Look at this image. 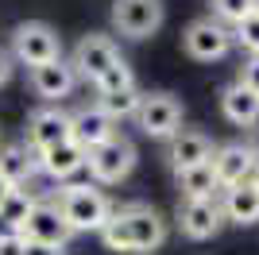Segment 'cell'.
<instances>
[{
	"mask_svg": "<svg viewBox=\"0 0 259 255\" xmlns=\"http://www.w3.org/2000/svg\"><path fill=\"white\" fill-rule=\"evenodd\" d=\"M58 212H62V221L70 232H101L108 224V217H112V205H108V197L101 190H93V186H66V190H58Z\"/></svg>",
	"mask_w": 259,
	"mask_h": 255,
	"instance_id": "6da1fadb",
	"label": "cell"
},
{
	"mask_svg": "<svg viewBox=\"0 0 259 255\" xmlns=\"http://www.w3.org/2000/svg\"><path fill=\"white\" fill-rule=\"evenodd\" d=\"M85 170H89V178L101 182V186H116V182H124L132 170H136V143L116 132L108 143L85 151Z\"/></svg>",
	"mask_w": 259,
	"mask_h": 255,
	"instance_id": "7a4b0ae2",
	"label": "cell"
},
{
	"mask_svg": "<svg viewBox=\"0 0 259 255\" xmlns=\"http://www.w3.org/2000/svg\"><path fill=\"white\" fill-rule=\"evenodd\" d=\"M12 54L20 58L23 66H43V62H54V58H62V39L54 31L51 23L43 20H27L20 23L16 31H12Z\"/></svg>",
	"mask_w": 259,
	"mask_h": 255,
	"instance_id": "3957f363",
	"label": "cell"
},
{
	"mask_svg": "<svg viewBox=\"0 0 259 255\" xmlns=\"http://www.w3.org/2000/svg\"><path fill=\"white\" fill-rule=\"evenodd\" d=\"M136 124L151 139H170L182 132V101L170 93H143L136 108Z\"/></svg>",
	"mask_w": 259,
	"mask_h": 255,
	"instance_id": "277c9868",
	"label": "cell"
},
{
	"mask_svg": "<svg viewBox=\"0 0 259 255\" xmlns=\"http://www.w3.org/2000/svg\"><path fill=\"white\" fill-rule=\"evenodd\" d=\"M182 47L197 62H217V58H225L232 51V31L225 23H217L213 16H205V20H194L182 31Z\"/></svg>",
	"mask_w": 259,
	"mask_h": 255,
	"instance_id": "5b68a950",
	"label": "cell"
},
{
	"mask_svg": "<svg viewBox=\"0 0 259 255\" xmlns=\"http://www.w3.org/2000/svg\"><path fill=\"white\" fill-rule=\"evenodd\" d=\"M112 27L128 39H147L162 27V0H112Z\"/></svg>",
	"mask_w": 259,
	"mask_h": 255,
	"instance_id": "8992f818",
	"label": "cell"
},
{
	"mask_svg": "<svg viewBox=\"0 0 259 255\" xmlns=\"http://www.w3.org/2000/svg\"><path fill=\"white\" fill-rule=\"evenodd\" d=\"M116 62H120V51L108 35H85V39L74 47V58H70L74 74L85 77V81H97L108 66H116Z\"/></svg>",
	"mask_w": 259,
	"mask_h": 255,
	"instance_id": "52a82bcc",
	"label": "cell"
},
{
	"mask_svg": "<svg viewBox=\"0 0 259 255\" xmlns=\"http://www.w3.org/2000/svg\"><path fill=\"white\" fill-rule=\"evenodd\" d=\"M16 236H23V240H35V244H54V247H66V240H70V228H66L62 212H58V205L54 201H35L31 212H27V221H23V228Z\"/></svg>",
	"mask_w": 259,
	"mask_h": 255,
	"instance_id": "ba28073f",
	"label": "cell"
},
{
	"mask_svg": "<svg viewBox=\"0 0 259 255\" xmlns=\"http://www.w3.org/2000/svg\"><path fill=\"white\" fill-rule=\"evenodd\" d=\"M70 139V112L66 108H35L31 116H27V136H23V143L31 151H47L54 147V143H66Z\"/></svg>",
	"mask_w": 259,
	"mask_h": 255,
	"instance_id": "9c48e42d",
	"label": "cell"
},
{
	"mask_svg": "<svg viewBox=\"0 0 259 255\" xmlns=\"http://www.w3.org/2000/svg\"><path fill=\"white\" fill-rule=\"evenodd\" d=\"M112 136H116V120L105 116L97 105H85V108H77V112H70V139H74L81 151L101 147V143H108Z\"/></svg>",
	"mask_w": 259,
	"mask_h": 255,
	"instance_id": "30bf717a",
	"label": "cell"
},
{
	"mask_svg": "<svg viewBox=\"0 0 259 255\" xmlns=\"http://www.w3.org/2000/svg\"><path fill=\"white\" fill-rule=\"evenodd\" d=\"M225 224V212H221V201L209 197V201H182L178 205V228L190 240H213Z\"/></svg>",
	"mask_w": 259,
	"mask_h": 255,
	"instance_id": "8fae6325",
	"label": "cell"
},
{
	"mask_svg": "<svg viewBox=\"0 0 259 255\" xmlns=\"http://www.w3.org/2000/svg\"><path fill=\"white\" fill-rule=\"evenodd\" d=\"M255 159H259V151L248 147V143H221V147H213L209 166H213V174H217V186H221V190H232Z\"/></svg>",
	"mask_w": 259,
	"mask_h": 255,
	"instance_id": "7c38bea8",
	"label": "cell"
},
{
	"mask_svg": "<svg viewBox=\"0 0 259 255\" xmlns=\"http://www.w3.org/2000/svg\"><path fill=\"white\" fill-rule=\"evenodd\" d=\"M120 212H124V221H128L132 247H136V251H155V247L166 240V221H162L151 205H128V209H120Z\"/></svg>",
	"mask_w": 259,
	"mask_h": 255,
	"instance_id": "4fadbf2b",
	"label": "cell"
},
{
	"mask_svg": "<svg viewBox=\"0 0 259 255\" xmlns=\"http://www.w3.org/2000/svg\"><path fill=\"white\" fill-rule=\"evenodd\" d=\"M74 81H77V74L66 58H54V62H43V66L31 70V89L43 97V101H62V97H70Z\"/></svg>",
	"mask_w": 259,
	"mask_h": 255,
	"instance_id": "5bb4252c",
	"label": "cell"
},
{
	"mask_svg": "<svg viewBox=\"0 0 259 255\" xmlns=\"http://www.w3.org/2000/svg\"><path fill=\"white\" fill-rule=\"evenodd\" d=\"M35 166L43 174H51V178L66 182V178H74L77 170H85V151L77 147L74 139H66V143H54L47 151H35Z\"/></svg>",
	"mask_w": 259,
	"mask_h": 255,
	"instance_id": "9a60e30c",
	"label": "cell"
},
{
	"mask_svg": "<svg viewBox=\"0 0 259 255\" xmlns=\"http://www.w3.org/2000/svg\"><path fill=\"white\" fill-rule=\"evenodd\" d=\"M209 155H213V139H209L205 132H190V128H182L178 136H170V166H174V174L209 162Z\"/></svg>",
	"mask_w": 259,
	"mask_h": 255,
	"instance_id": "2e32d148",
	"label": "cell"
},
{
	"mask_svg": "<svg viewBox=\"0 0 259 255\" xmlns=\"http://www.w3.org/2000/svg\"><path fill=\"white\" fill-rule=\"evenodd\" d=\"M221 112H225L228 124H236V128H251L259 116V97L251 93V89H244L240 81H232L221 93Z\"/></svg>",
	"mask_w": 259,
	"mask_h": 255,
	"instance_id": "e0dca14e",
	"label": "cell"
},
{
	"mask_svg": "<svg viewBox=\"0 0 259 255\" xmlns=\"http://www.w3.org/2000/svg\"><path fill=\"white\" fill-rule=\"evenodd\" d=\"M35 174V151L27 143H0V178L20 190Z\"/></svg>",
	"mask_w": 259,
	"mask_h": 255,
	"instance_id": "ac0fdd59",
	"label": "cell"
},
{
	"mask_svg": "<svg viewBox=\"0 0 259 255\" xmlns=\"http://www.w3.org/2000/svg\"><path fill=\"white\" fill-rule=\"evenodd\" d=\"M221 212H225V221L240 224V228H248V224H255V221H259V193L232 186V190H225Z\"/></svg>",
	"mask_w": 259,
	"mask_h": 255,
	"instance_id": "d6986e66",
	"label": "cell"
},
{
	"mask_svg": "<svg viewBox=\"0 0 259 255\" xmlns=\"http://www.w3.org/2000/svg\"><path fill=\"white\" fill-rule=\"evenodd\" d=\"M178 190H182V201H209V197H217V174L209 162H201V166L194 170H182L178 174Z\"/></svg>",
	"mask_w": 259,
	"mask_h": 255,
	"instance_id": "ffe728a7",
	"label": "cell"
},
{
	"mask_svg": "<svg viewBox=\"0 0 259 255\" xmlns=\"http://www.w3.org/2000/svg\"><path fill=\"white\" fill-rule=\"evenodd\" d=\"M31 205H35V197H31L27 190H23V186L8 193V201L0 205V221L8 224V232H20V228H23V221H27Z\"/></svg>",
	"mask_w": 259,
	"mask_h": 255,
	"instance_id": "44dd1931",
	"label": "cell"
},
{
	"mask_svg": "<svg viewBox=\"0 0 259 255\" xmlns=\"http://www.w3.org/2000/svg\"><path fill=\"white\" fill-rule=\"evenodd\" d=\"M140 89H124V93H105L97 97V108L105 112V116H112L120 124L124 116H136V108H140Z\"/></svg>",
	"mask_w": 259,
	"mask_h": 255,
	"instance_id": "7402d4cb",
	"label": "cell"
},
{
	"mask_svg": "<svg viewBox=\"0 0 259 255\" xmlns=\"http://www.w3.org/2000/svg\"><path fill=\"white\" fill-rule=\"evenodd\" d=\"M93 89H97V97H105V93H124V89H136V74H132V66L120 58L116 66H108L105 74L93 81Z\"/></svg>",
	"mask_w": 259,
	"mask_h": 255,
	"instance_id": "603a6c76",
	"label": "cell"
},
{
	"mask_svg": "<svg viewBox=\"0 0 259 255\" xmlns=\"http://www.w3.org/2000/svg\"><path fill=\"white\" fill-rule=\"evenodd\" d=\"M101 240H105V247L108 251H136L132 247V232H128V221H124V212H112L108 217V224L101 228Z\"/></svg>",
	"mask_w": 259,
	"mask_h": 255,
	"instance_id": "cb8c5ba5",
	"label": "cell"
},
{
	"mask_svg": "<svg viewBox=\"0 0 259 255\" xmlns=\"http://www.w3.org/2000/svg\"><path fill=\"white\" fill-rule=\"evenodd\" d=\"M228 31H232V42H240L251 58H259V8L251 12V16H244L240 23H232Z\"/></svg>",
	"mask_w": 259,
	"mask_h": 255,
	"instance_id": "d4e9b609",
	"label": "cell"
},
{
	"mask_svg": "<svg viewBox=\"0 0 259 255\" xmlns=\"http://www.w3.org/2000/svg\"><path fill=\"white\" fill-rule=\"evenodd\" d=\"M209 4H213L217 23H225V27H232V23H240L244 16L255 12V0H209Z\"/></svg>",
	"mask_w": 259,
	"mask_h": 255,
	"instance_id": "484cf974",
	"label": "cell"
},
{
	"mask_svg": "<svg viewBox=\"0 0 259 255\" xmlns=\"http://www.w3.org/2000/svg\"><path fill=\"white\" fill-rule=\"evenodd\" d=\"M244 89H251V93L259 97V58H248V62L240 66V77H236Z\"/></svg>",
	"mask_w": 259,
	"mask_h": 255,
	"instance_id": "4316f807",
	"label": "cell"
},
{
	"mask_svg": "<svg viewBox=\"0 0 259 255\" xmlns=\"http://www.w3.org/2000/svg\"><path fill=\"white\" fill-rule=\"evenodd\" d=\"M0 255H23V236L0 232Z\"/></svg>",
	"mask_w": 259,
	"mask_h": 255,
	"instance_id": "83f0119b",
	"label": "cell"
},
{
	"mask_svg": "<svg viewBox=\"0 0 259 255\" xmlns=\"http://www.w3.org/2000/svg\"><path fill=\"white\" fill-rule=\"evenodd\" d=\"M23 255H66V247H54V244H35V240H23Z\"/></svg>",
	"mask_w": 259,
	"mask_h": 255,
	"instance_id": "f1b7e54d",
	"label": "cell"
},
{
	"mask_svg": "<svg viewBox=\"0 0 259 255\" xmlns=\"http://www.w3.org/2000/svg\"><path fill=\"white\" fill-rule=\"evenodd\" d=\"M236 186H240V190H251V193H259V159L251 162L248 170H244V178H240Z\"/></svg>",
	"mask_w": 259,
	"mask_h": 255,
	"instance_id": "f546056e",
	"label": "cell"
},
{
	"mask_svg": "<svg viewBox=\"0 0 259 255\" xmlns=\"http://www.w3.org/2000/svg\"><path fill=\"white\" fill-rule=\"evenodd\" d=\"M12 70H16V66H12V54H8V51H0V85H8V81H12Z\"/></svg>",
	"mask_w": 259,
	"mask_h": 255,
	"instance_id": "4dcf8cb0",
	"label": "cell"
},
{
	"mask_svg": "<svg viewBox=\"0 0 259 255\" xmlns=\"http://www.w3.org/2000/svg\"><path fill=\"white\" fill-rule=\"evenodd\" d=\"M12 190H16V186H8V182H4V178H0V205H4V201H8V193Z\"/></svg>",
	"mask_w": 259,
	"mask_h": 255,
	"instance_id": "1f68e13d",
	"label": "cell"
},
{
	"mask_svg": "<svg viewBox=\"0 0 259 255\" xmlns=\"http://www.w3.org/2000/svg\"><path fill=\"white\" fill-rule=\"evenodd\" d=\"M251 128H259V116H255V124H251Z\"/></svg>",
	"mask_w": 259,
	"mask_h": 255,
	"instance_id": "d6a6232c",
	"label": "cell"
},
{
	"mask_svg": "<svg viewBox=\"0 0 259 255\" xmlns=\"http://www.w3.org/2000/svg\"><path fill=\"white\" fill-rule=\"evenodd\" d=\"M255 8H259V0H255Z\"/></svg>",
	"mask_w": 259,
	"mask_h": 255,
	"instance_id": "836d02e7",
	"label": "cell"
}]
</instances>
